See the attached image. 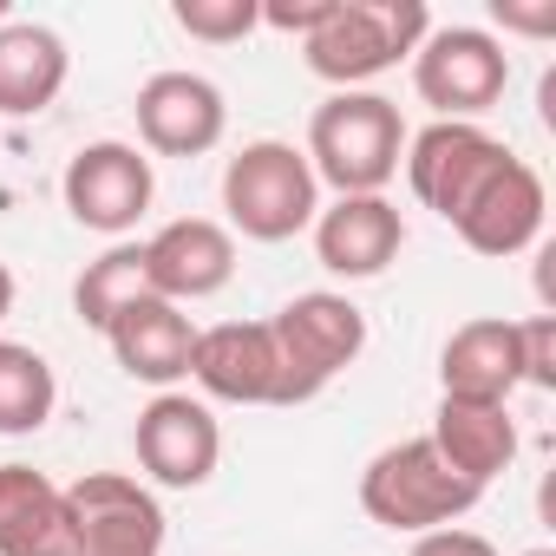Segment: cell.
<instances>
[{"mask_svg": "<svg viewBox=\"0 0 556 556\" xmlns=\"http://www.w3.org/2000/svg\"><path fill=\"white\" fill-rule=\"evenodd\" d=\"M406 556H497V543H491V536H478V530H465V523H445V530L413 536V549H406Z\"/></svg>", "mask_w": 556, "mask_h": 556, "instance_id": "cell-26", "label": "cell"}, {"mask_svg": "<svg viewBox=\"0 0 556 556\" xmlns=\"http://www.w3.org/2000/svg\"><path fill=\"white\" fill-rule=\"evenodd\" d=\"M131 112H138L144 151H157V157H203L229 131L223 86L203 79V73H151L138 86V105Z\"/></svg>", "mask_w": 556, "mask_h": 556, "instance_id": "cell-11", "label": "cell"}, {"mask_svg": "<svg viewBox=\"0 0 556 556\" xmlns=\"http://www.w3.org/2000/svg\"><path fill=\"white\" fill-rule=\"evenodd\" d=\"M190 380L203 387V400H223V406H275V341H268V321L197 328Z\"/></svg>", "mask_w": 556, "mask_h": 556, "instance_id": "cell-15", "label": "cell"}, {"mask_svg": "<svg viewBox=\"0 0 556 556\" xmlns=\"http://www.w3.org/2000/svg\"><path fill=\"white\" fill-rule=\"evenodd\" d=\"M0 556H73L66 484L34 465H0Z\"/></svg>", "mask_w": 556, "mask_h": 556, "instance_id": "cell-20", "label": "cell"}, {"mask_svg": "<svg viewBox=\"0 0 556 556\" xmlns=\"http://www.w3.org/2000/svg\"><path fill=\"white\" fill-rule=\"evenodd\" d=\"M60 406V380L47 367L40 348L27 341H0V439H27L53 419Z\"/></svg>", "mask_w": 556, "mask_h": 556, "instance_id": "cell-22", "label": "cell"}, {"mask_svg": "<svg viewBox=\"0 0 556 556\" xmlns=\"http://www.w3.org/2000/svg\"><path fill=\"white\" fill-rule=\"evenodd\" d=\"M73 556H164V504L125 471H86L66 484Z\"/></svg>", "mask_w": 556, "mask_h": 556, "instance_id": "cell-7", "label": "cell"}, {"mask_svg": "<svg viewBox=\"0 0 556 556\" xmlns=\"http://www.w3.org/2000/svg\"><path fill=\"white\" fill-rule=\"evenodd\" d=\"M8 315H14V268L0 262V321H8Z\"/></svg>", "mask_w": 556, "mask_h": 556, "instance_id": "cell-28", "label": "cell"}, {"mask_svg": "<svg viewBox=\"0 0 556 556\" xmlns=\"http://www.w3.org/2000/svg\"><path fill=\"white\" fill-rule=\"evenodd\" d=\"M0 27H8V0H0Z\"/></svg>", "mask_w": 556, "mask_h": 556, "instance_id": "cell-30", "label": "cell"}, {"mask_svg": "<svg viewBox=\"0 0 556 556\" xmlns=\"http://www.w3.org/2000/svg\"><path fill=\"white\" fill-rule=\"evenodd\" d=\"M523 556H556V549H523Z\"/></svg>", "mask_w": 556, "mask_h": 556, "instance_id": "cell-29", "label": "cell"}, {"mask_svg": "<svg viewBox=\"0 0 556 556\" xmlns=\"http://www.w3.org/2000/svg\"><path fill=\"white\" fill-rule=\"evenodd\" d=\"M510 86V53L484 27H432L413 53V92L458 125H478Z\"/></svg>", "mask_w": 556, "mask_h": 556, "instance_id": "cell-6", "label": "cell"}, {"mask_svg": "<svg viewBox=\"0 0 556 556\" xmlns=\"http://www.w3.org/2000/svg\"><path fill=\"white\" fill-rule=\"evenodd\" d=\"M308 170L341 197H387L406 157V118L380 92H334L308 118Z\"/></svg>", "mask_w": 556, "mask_h": 556, "instance_id": "cell-1", "label": "cell"}, {"mask_svg": "<svg viewBox=\"0 0 556 556\" xmlns=\"http://www.w3.org/2000/svg\"><path fill=\"white\" fill-rule=\"evenodd\" d=\"M328 14H334V0H255V21L275 34H295V40H308Z\"/></svg>", "mask_w": 556, "mask_h": 556, "instance_id": "cell-25", "label": "cell"}, {"mask_svg": "<svg viewBox=\"0 0 556 556\" xmlns=\"http://www.w3.org/2000/svg\"><path fill=\"white\" fill-rule=\"evenodd\" d=\"M138 465L164 484V491H197L216 478V458H223V426L210 413V400H190V393H157L144 413H138Z\"/></svg>", "mask_w": 556, "mask_h": 556, "instance_id": "cell-10", "label": "cell"}, {"mask_svg": "<svg viewBox=\"0 0 556 556\" xmlns=\"http://www.w3.org/2000/svg\"><path fill=\"white\" fill-rule=\"evenodd\" d=\"M543 210H549V197H543V177L517 157V151H504L471 190H465V203L452 210V229H458V242L471 249V255H523L536 236H543Z\"/></svg>", "mask_w": 556, "mask_h": 556, "instance_id": "cell-8", "label": "cell"}, {"mask_svg": "<svg viewBox=\"0 0 556 556\" xmlns=\"http://www.w3.org/2000/svg\"><path fill=\"white\" fill-rule=\"evenodd\" d=\"M268 341H275V406H308L361 361L367 315L348 295L315 289L268 315Z\"/></svg>", "mask_w": 556, "mask_h": 556, "instance_id": "cell-2", "label": "cell"}, {"mask_svg": "<svg viewBox=\"0 0 556 556\" xmlns=\"http://www.w3.org/2000/svg\"><path fill=\"white\" fill-rule=\"evenodd\" d=\"M144 275L157 302H210L229 289L236 275V236L216 216H170L151 242H144Z\"/></svg>", "mask_w": 556, "mask_h": 556, "instance_id": "cell-12", "label": "cell"}, {"mask_svg": "<svg viewBox=\"0 0 556 556\" xmlns=\"http://www.w3.org/2000/svg\"><path fill=\"white\" fill-rule=\"evenodd\" d=\"M60 197H66V210H73L79 229L125 236V229H138V216L151 210L157 177H151V157H144L138 144L99 138V144L73 151V164H66V177H60Z\"/></svg>", "mask_w": 556, "mask_h": 556, "instance_id": "cell-9", "label": "cell"}, {"mask_svg": "<svg viewBox=\"0 0 556 556\" xmlns=\"http://www.w3.org/2000/svg\"><path fill=\"white\" fill-rule=\"evenodd\" d=\"M432 452L458 471V478H471L478 491L497 478V471H510V458H517V419H510V406H497V400H445L439 393V413H432Z\"/></svg>", "mask_w": 556, "mask_h": 556, "instance_id": "cell-18", "label": "cell"}, {"mask_svg": "<svg viewBox=\"0 0 556 556\" xmlns=\"http://www.w3.org/2000/svg\"><path fill=\"white\" fill-rule=\"evenodd\" d=\"M426 34H432L426 0H334V14L302 40V60L315 79L361 92L367 79L413 60Z\"/></svg>", "mask_w": 556, "mask_h": 556, "instance_id": "cell-3", "label": "cell"}, {"mask_svg": "<svg viewBox=\"0 0 556 556\" xmlns=\"http://www.w3.org/2000/svg\"><path fill=\"white\" fill-rule=\"evenodd\" d=\"M223 210H229L223 229H242L249 242H289V236L315 229L321 184L295 144L255 138L223 164Z\"/></svg>", "mask_w": 556, "mask_h": 556, "instance_id": "cell-4", "label": "cell"}, {"mask_svg": "<svg viewBox=\"0 0 556 556\" xmlns=\"http://www.w3.org/2000/svg\"><path fill=\"white\" fill-rule=\"evenodd\" d=\"M105 341H112V361H118L131 380L157 387V393H170L177 380H190L197 328H190V315H184L177 302H157V295L131 302V308L105 328Z\"/></svg>", "mask_w": 556, "mask_h": 556, "instance_id": "cell-16", "label": "cell"}, {"mask_svg": "<svg viewBox=\"0 0 556 556\" xmlns=\"http://www.w3.org/2000/svg\"><path fill=\"white\" fill-rule=\"evenodd\" d=\"M406 249V216L387 197H334L315 216V255L341 282H374Z\"/></svg>", "mask_w": 556, "mask_h": 556, "instance_id": "cell-14", "label": "cell"}, {"mask_svg": "<svg viewBox=\"0 0 556 556\" xmlns=\"http://www.w3.org/2000/svg\"><path fill=\"white\" fill-rule=\"evenodd\" d=\"M478 497H484V491H478L471 478H458V471L432 452L426 432H419V439H400V445H387V452H374L367 471H361V510H367L380 530H406V536H426V530L458 523Z\"/></svg>", "mask_w": 556, "mask_h": 556, "instance_id": "cell-5", "label": "cell"}, {"mask_svg": "<svg viewBox=\"0 0 556 556\" xmlns=\"http://www.w3.org/2000/svg\"><path fill=\"white\" fill-rule=\"evenodd\" d=\"M517 387H523L517 321L478 315V321L452 328V341H445V354H439V393H445V400H497V406H510Z\"/></svg>", "mask_w": 556, "mask_h": 556, "instance_id": "cell-17", "label": "cell"}, {"mask_svg": "<svg viewBox=\"0 0 556 556\" xmlns=\"http://www.w3.org/2000/svg\"><path fill=\"white\" fill-rule=\"evenodd\" d=\"M170 21L190 40H210V47H236V40H249L262 27L255 21V0H177Z\"/></svg>", "mask_w": 556, "mask_h": 556, "instance_id": "cell-23", "label": "cell"}, {"mask_svg": "<svg viewBox=\"0 0 556 556\" xmlns=\"http://www.w3.org/2000/svg\"><path fill=\"white\" fill-rule=\"evenodd\" d=\"M73 53L53 27L40 21H8L0 27V118H40L66 92Z\"/></svg>", "mask_w": 556, "mask_h": 556, "instance_id": "cell-19", "label": "cell"}, {"mask_svg": "<svg viewBox=\"0 0 556 556\" xmlns=\"http://www.w3.org/2000/svg\"><path fill=\"white\" fill-rule=\"evenodd\" d=\"M510 144L504 138H491L484 125H458V118H439V125H426L419 138H406V184H413V197L432 210V216H445L452 223V210L465 203V190L504 157Z\"/></svg>", "mask_w": 556, "mask_h": 556, "instance_id": "cell-13", "label": "cell"}, {"mask_svg": "<svg viewBox=\"0 0 556 556\" xmlns=\"http://www.w3.org/2000/svg\"><path fill=\"white\" fill-rule=\"evenodd\" d=\"M491 21L543 40V34H556V0H543V8H523V0H491Z\"/></svg>", "mask_w": 556, "mask_h": 556, "instance_id": "cell-27", "label": "cell"}, {"mask_svg": "<svg viewBox=\"0 0 556 556\" xmlns=\"http://www.w3.org/2000/svg\"><path fill=\"white\" fill-rule=\"evenodd\" d=\"M151 295V275H144V242H112L99 262H86L79 268V282H73V315L92 328V334H105L131 302H144Z\"/></svg>", "mask_w": 556, "mask_h": 556, "instance_id": "cell-21", "label": "cell"}, {"mask_svg": "<svg viewBox=\"0 0 556 556\" xmlns=\"http://www.w3.org/2000/svg\"><path fill=\"white\" fill-rule=\"evenodd\" d=\"M517 354H523V387H556V315L517 321Z\"/></svg>", "mask_w": 556, "mask_h": 556, "instance_id": "cell-24", "label": "cell"}]
</instances>
